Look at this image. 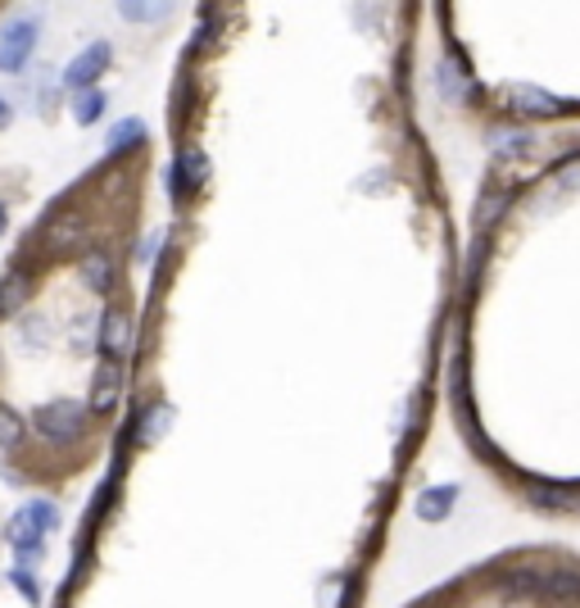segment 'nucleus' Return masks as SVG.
Returning a JSON list of instances; mask_svg holds the SVG:
<instances>
[{"instance_id":"1","label":"nucleus","mask_w":580,"mask_h":608,"mask_svg":"<svg viewBox=\"0 0 580 608\" xmlns=\"http://www.w3.org/2000/svg\"><path fill=\"white\" fill-rule=\"evenodd\" d=\"M512 564H517V581H521L526 608H540V595H536V573H530V549H512ZM413 608H472V604L463 599L458 581H445L435 595L413 599ZM567 608H580V554H567Z\"/></svg>"}]
</instances>
